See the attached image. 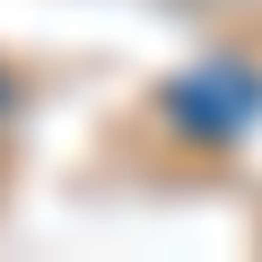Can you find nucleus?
I'll use <instances>...</instances> for the list:
<instances>
[{
	"instance_id": "nucleus-1",
	"label": "nucleus",
	"mask_w": 262,
	"mask_h": 262,
	"mask_svg": "<svg viewBox=\"0 0 262 262\" xmlns=\"http://www.w3.org/2000/svg\"><path fill=\"white\" fill-rule=\"evenodd\" d=\"M158 114L184 131V140L227 149V140H245V131L262 122V70H245V61H201V70H184V79L158 88Z\"/></svg>"
},
{
	"instance_id": "nucleus-2",
	"label": "nucleus",
	"mask_w": 262,
	"mask_h": 262,
	"mask_svg": "<svg viewBox=\"0 0 262 262\" xmlns=\"http://www.w3.org/2000/svg\"><path fill=\"white\" fill-rule=\"evenodd\" d=\"M9 105H18V79H9V70H0V114H9Z\"/></svg>"
}]
</instances>
